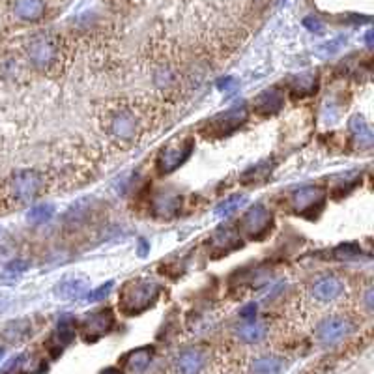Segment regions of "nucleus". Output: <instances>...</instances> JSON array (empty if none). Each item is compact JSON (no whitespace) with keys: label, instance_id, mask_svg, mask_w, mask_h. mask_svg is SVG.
Here are the masks:
<instances>
[{"label":"nucleus","instance_id":"obj_20","mask_svg":"<svg viewBox=\"0 0 374 374\" xmlns=\"http://www.w3.org/2000/svg\"><path fill=\"white\" fill-rule=\"evenodd\" d=\"M350 131L356 139V143H359V146H363V148H368L373 144V130L361 114H354L350 118Z\"/></svg>","mask_w":374,"mask_h":374},{"label":"nucleus","instance_id":"obj_11","mask_svg":"<svg viewBox=\"0 0 374 374\" xmlns=\"http://www.w3.org/2000/svg\"><path fill=\"white\" fill-rule=\"evenodd\" d=\"M180 208H182V196L178 193H173V191H163L152 202V214H154V217L163 221L176 217Z\"/></svg>","mask_w":374,"mask_h":374},{"label":"nucleus","instance_id":"obj_21","mask_svg":"<svg viewBox=\"0 0 374 374\" xmlns=\"http://www.w3.org/2000/svg\"><path fill=\"white\" fill-rule=\"evenodd\" d=\"M212 244L217 247V249H240L242 247V240L237 236L236 232L232 231V228H221L214 234L212 237Z\"/></svg>","mask_w":374,"mask_h":374},{"label":"nucleus","instance_id":"obj_6","mask_svg":"<svg viewBox=\"0 0 374 374\" xmlns=\"http://www.w3.org/2000/svg\"><path fill=\"white\" fill-rule=\"evenodd\" d=\"M272 226H274V215L262 204L251 206L244 214L242 221H240V232L251 237V240L266 237L272 231Z\"/></svg>","mask_w":374,"mask_h":374},{"label":"nucleus","instance_id":"obj_14","mask_svg":"<svg viewBox=\"0 0 374 374\" xmlns=\"http://www.w3.org/2000/svg\"><path fill=\"white\" fill-rule=\"evenodd\" d=\"M15 17L26 23H36L45 15V0H13Z\"/></svg>","mask_w":374,"mask_h":374},{"label":"nucleus","instance_id":"obj_29","mask_svg":"<svg viewBox=\"0 0 374 374\" xmlns=\"http://www.w3.org/2000/svg\"><path fill=\"white\" fill-rule=\"evenodd\" d=\"M29 270V262L24 260H12L8 262L6 267H4V277H10V279H15L21 274H24Z\"/></svg>","mask_w":374,"mask_h":374},{"label":"nucleus","instance_id":"obj_32","mask_svg":"<svg viewBox=\"0 0 374 374\" xmlns=\"http://www.w3.org/2000/svg\"><path fill=\"white\" fill-rule=\"evenodd\" d=\"M219 88L225 90V92H232V90L236 88V81L232 77L223 79V81H219Z\"/></svg>","mask_w":374,"mask_h":374},{"label":"nucleus","instance_id":"obj_15","mask_svg":"<svg viewBox=\"0 0 374 374\" xmlns=\"http://www.w3.org/2000/svg\"><path fill=\"white\" fill-rule=\"evenodd\" d=\"M54 296L59 299H79L88 292V281L77 279V277H65L54 285Z\"/></svg>","mask_w":374,"mask_h":374},{"label":"nucleus","instance_id":"obj_19","mask_svg":"<svg viewBox=\"0 0 374 374\" xmlns=\"http://www.w3.org/2000/svg\"><path fill=\"white\" fill-rule=\"evenodd\" d=\"M316 88H318V77L315 73H302V75L292 79L290 95L296 100H302V98L315 94Z\"/></svg>","mask_w":374,"mask_h":374},{"label":"nucleus","instance_id":"obj_23","mask_svg":"<svg viewBox=\"0 0 374 374\" xmlns=\"http://www.w3.org/2000/svg\"><path fill=\"white\" fill-rule=\"evenodd\" d=\"M2 335L10 343H19V341H24V338L30 335V324L26 320H15L10 322L4 329H2Z\"/></svg>","mask_w":374,"mask_h":374},{"label":"nucleus","instance_id":"obj_7","mask_svg":"<svg viewBox=\"0 0 374 374\" xmlns=\"http://www.w3.org/2000/svg\"><path fill=\"white\" fill-rule=\"evenodd\" d=\"M324 202H326V191L315 187V185L302 187V189L294 191V195H292L294 212L305 219H315L324 208Z\"/></svg>","mask_w":374,"mask_h":374},{"label":"nucleus","instance_id":"obj_28","mask_svg":"<svg viewBox=\"0 0 374 374\" xmlns=\"http://www.w3.org/2000/svg\"><path fill=\"white\" fill-rule=\"evenodd\" d=\"M333 255L337 260H352V258H357L361 255V247L356 244H346V245H338L337 249L333 251Z\"/></svg>","mask_w":374,"mask_h":374},{"label":"nucleus","instance_id":"obj_3","mask_svg":"<svg viewBox=\"0 0 374 374\" xmlns=\"http://www.w3.org/2000/svg\"><path fill=\"white\" fill-rule=\"evenodd\" d=\"M26 53H29L32 65L40 72L56 70L60 65V59H62V40L56 34L43 32L40 36H34L30 40Z\"/></svg>","mask_w":374,"mask_h":374},{"label":"nucleus","instance_id":"obj_12","mask_svg":"<svg viewBox=\"0 0 374 374\" xmlns=\"http://www.w3.org/2000/svg\"><path fill=\"white\" fill-rule=\"evenodd\" d=\"M283 105H285L283 92H279L277 88H270L256 95L255 103H253V111L256 114H260V116H274L283 109Z\"/></svg>","mask_w":374,"mask_h":374},{"label":"nucleus","instance_id":"obj_4","mask_svg":"<svg viewBox=\"0 0 374 374\" xmlns=\"http://www.w3.org/2000/svg\"><path fill=\"white\" fill-rule=\"evenodd\" d=\"M193 148H195V143L193 139H176V141H171L161 148V152L157 154V159H155V169L159 174H171L174 173L176 169L184 165L185 161L189 159V155L193 154Z\"/></svg>","mask_w":374,"mask_h":374},{"label":"nucleus","instance_id":"obj_27","mask_svg":"<svg viewBox=\"0 0 374 374\" xmlns=\"http://www.w3.org/2000/svg\"><path fill=\"white\" fill-rule=\"evenodd\" d=\"M272 173V165H270V161H262L256 166H253L251 171L244 174V178H242V184H253V180L258 182L260 178H266L267 174Z\"/></svg>","mask_w":374,"mask_h":374},{"label":"nucleus","instance_id":"obj_16","mask_svg":"<svg viewBox=\"0 0 374 374\" xmlns=\"http://www.w3.org/2000/svg\"><path fill=\"white\" fill-rule=\"evenodd\" d=\"M204 365H206V356H204V352L196 350V348L182 352L176 359L178 374H198Z\"/></svg>","mask_w":374,"mask_h":374},{"label":"nucleus","instance_id":"obj_30","mask_svg":"<svg viewBox=\"0 0 374 374\" xmlns=\"http://www.w3.org/2000/svg\"><path fill=\"white\" fill-rule=\"evenodd\" d=\"M111 288H113V281H109L107 285H101L100 288H95V290L86 292V299H88V302H100V299L109 296Z\"/></svg>","mask_w":374,"mask_h":374},{"label":"nucleus","instance_id":"obj_10","mask_svg":"<svg viewBox=\"0 0 374 374\" xmlns=\"http://www.w3.org/2000/svg\"><path fill=\"white\" fill-rule=\"evenodd\" d=\"M114 327V313L111 309H101L95 313H90L81 322V332L84 341L94 343L98 338L105 337Z\"/></svg>","mask_w":374,"mask_h":374},{"label":"nucleus","instance_id":"obj_18","mask_svg":"<svg viewBox=\"0 0 374 374\" xmlns=\"http://www.w3.org/2000/svg\"><path fill=\"white\" fill-rule=\"evenodd\" d=\"M152 359H154V348H152V346H141V348L131 350L130 354L124 357V367L127 368L130 373H144V371L150 367Z\"/></svg>","mask_w":374,"mask_h":374},{"label":"nucleus","instance_id":"obj_34","mask_svg":"<svg viewBox=\"0 0 374 374\" xmlns=\"http://www.w3.org/2000/svg\"><path fill=\"white\" fill-rule=\"evenodd\" d=\"M305 26H307V29H311V30H316V32H320L322 30V26H320V23H318V21H313V19H305Z\"/></svg>","mask_w":374,"mask_h":374},{"label":"nucleus","instance_id":"obj_13","mask_svg":"<svg viewBox=\"0 0 374 374\" xmlns=\"http://www.w3.org/2000/svg\"><path fill=\"white\" fill-rule=\"evenodd\" d=\"M343 292H345L343 281L335 277V275H326V277H322V279H318L315 285H313L311 294H313L315 299H318V302L329 303L343 296Z\"/></svg>","mask_w":374,"mask_h":374},{"label":"nucleus","instance_id":"obj_1","mask_svg":"<svg viewBox=\"0 0 374 374\" xmlns=\"http://www.w3.org/2000/svg\"><path fill=\"white\" fill-rule=\"evenodd\" d=\"M159 294L161 286L157 281L148 279V277H137V279L127 281L120 290V311L127 316L141 315L150 307H154L155 302L159 299Z\"/></svg>","mask_w":374,"mask_h":374},{"label":"nucleus","instance_id":"obj_35","mask_svg":"<svg viewBox=\"0 0 374 374\" xmlns=\"http://www.w3.org/2000/svg\"><path fill=\"white\" fill-rule=\"evenodd\" d=\"M367 307L368 309H373V290L367 292Z\"/></svg>","mask_w":374,"mask_h":374},{"label":"nucleus","instance_id":"obj_9","mask_svg":"<svg viewBox=\"0 0 374 374\" xmlns=\"http://www.w3.org/2000/svg\"><path fill=\"white\" fill-rule=\"evenodd\" d=\"M354 329V322L346 316H329L326 320H322L316 327V338L322 345H335L338 341L348 337Z\"/></svg>","mask_w":374,"mask_h":374},{"label":"nucleus","instance_id":"obj_25","mask_svg":"<svg viewBox=\"0 0 374 374\" xmlns=\"http://www.w3.org/2000/svg\"><path fill=\"white\" fill-rule=\"evenodd\" d=\"M53 215H54L53 204H36V206H32V208L29 210L26 219H29V223H32V225H43V223H47Z\"/></svg>","mask_w":374,"mask_h":374},{"label":"nucleus","instance_id":"obj_8","mask_svg":"<svg viewBox=\"0 0 374 374\" xmlns=\"http://www.w3.org/2000/svg\"><path fill=\"white\" fill-rule=\"evenodd\" d=\"M45 180L36 171H17L10 180V191L17 202L34 201L43 191Z\"/></svg>","mask_w":374,"mask_h":374},{"label":"nucleus","instance_id":"obj_26","mask_svg":"<svg viewBox=\"0 0 374 374\" xmlns=\"http://www.w3.org/2000/svg\"><path fill=\"white\" fill-rule=\"evenodd\" d=\"M245 201H247V198H245L244 195L228 196L226 201L221 202L219 206L215 208V215H217V217H231L234 212H237V210L244 206Z\"/></svg>","mask_w":374,"mask_h":374},{"label":"nucleus","instance_id":"obj_37","mask_svg":"<svg viewBox=\"0 0 374 374\" xmlns=\"http://www.w3.org/2000/svg\"><path fill=\"white\" fill-rule=\"evenodd\" d=\"M2 356H4V350H2V348H0V359H2Z\"/></svg>","mask_w":374,"mask_h":374},{"label":"nucleus","instance_id":"obj_24","mask_svg":"<svg viewBox=\"0 0 374 374\" xmlns=\"http://www.w3.org/2000/svg\"><path fill=\"white\" fill-rule=\"evenodd\" d=\"M251 368H253V374H279L283 361L275 356H264L255 359Z\"/></svg>","mask_w":374,"mask_h":374},{"label":"nucleus","instance_id":"obj_31","mask_svg":"<svg viewBox=\"0 0 374 374\" xmlns=\"http://www.w3.org/2000/svg\"><path fill=\"white\" fill-rule=\"evenodd\" d=\"M240 316H242V318H244L245 322L255 320V316H256V303H249V305H245L244 309H242V313H240Z\"/></svg>","mask_w":374,"mask_h":374},{"label":"nucleus","instance_id":"obj_17","mask_svg":"<svg viewBox=\"0 0 374 374\" xmlns=\"http://www.w3.org/2000/svg\"><path fill=\"white\" fill-rule=\"evenodd\" d=\"M75 337V326H73V320L70 318H64V320L59 322V326L54 329V333L51 335V341H49V348L53 350V354H60L64 350L65 346L70 345Z\"/></svg>","mask_w":374,"mask_h":374},{"label":"nucleus","instance_id":"obj_22","mask_svg":"<svg viewBox=\"0 0 374 374\" xmlns=\"http://www.w3.org/2000/svg\"><path fill=\"white\" fill-rule=\"evenodd\" d=\"M266 335V326L262 322H245L244 326L237 327V337L242 338L244 343H258Z\"/></svg>","mask_w":374,"mask_h":374},{"label":"nucleus","instance_id":"obj_2","mask_svg":"<svg viewBox=\"0 0 374 374\" xmlns=\"http://www.w3.org/2000/svg\"><path fill=\"white\" fill-rule=\"evenodd\" d=\"M103 127L111 135V139L124 144L133 143L139 137V133L143 131L141 130V116L135 113V109L127 107V105H120L105 114Z\"/></svg>","mask_w":374,"mask_h":374},{"label":"nucleus","instance_id":"obj_33","mask_svg":"<svg viewBox=\"0 0 374 374\" xmlns=\"http://www.w3.org/2000/svg\"><path fill=\"white\" fill-rule=\"evenodd\" d=\"M148 242L146 240H139V256H146L148 255Z\"/></svg>","mask_w":374,"mask_h":374},{"label":"nucleus","instance_id":"obj_36","mask_svg":"<svg viewBox=\"0 0 374 374\" xmlns=\"http://www.w3.org/2000/svg\"><path fill=\"white\" fill-rule=\"evenodd\" d=\"M101 374H122L120 371H116V368H107L105 373H101Z\"/></svg>","mask_w":374,"mask_h":374},{"label":"nucleus","instance_id":"obj_5","mask_svg":"<svg viewBox=\"0 0 374 374\" xmlns=\"http://www.w3.org/2000/svg\"><path fill=\"white\" fill-rule=\"evenodd\" d=\"M245 120H247V113L244 107L231 109L226 113H219L215 114L214 118H210L202 127V133L208 139L228 137L231 133H234L245 124Z\"/></svg>","mask_w":374,"mask_h":374}]
</instances>
